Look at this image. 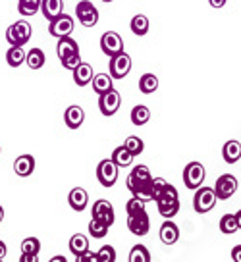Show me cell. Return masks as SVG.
Here are the masks:
<instances>
[{
    "label": "cell",
    "instance_id": "cell-15",
    "mask_svg": "<svg viewBox=\"0 0 241 262\" xmlns=\"http://www.w3.org/2000/svg\"><path fill=\"white\" fill-rule=\"evenodd\" d=\"M64 122H66L68 129H79L85 122V110L77 104L68 106L66 112H64Z\"/></svg>",
    "mask_w": 241,
    "mask_h": 262
},
{
    "label": "cell",
    "instance_id": "cell-8",
    "mask_svg": "<svg viewBox=\"0 0 241 262\" xmlns=\"http://www.w3.org/2000/svg\"><path fill=\"white\" fill-rule=\"evenodd\" d=\"M129 72H132V56L129 54L120 52V54L110 56L108 74L112 75V79H124Z\"/></svg>",
    "mask_w": 241,
    "mask_h": 262
},
{
    "label": "cell",
    "instance_id": "cell-37",
    "mask_svg": "<svg viewBox=\"0 0 241 262\" xmlns=\"http://www.w3.org/2000/svg\"><path fill=\"white\" fill-rule=\"evenodd\" d=\"M139 212H145V203H143L141 199H137V196H132L125 203V214L129 216V214H139Z\"/></svg>",
    "mask_w": 241,
    "mask_h": 262
},
{
    "label": "cell",
    "instance_id": "cell-46",
    "mask_svg": "<svg viewBox=\"0 0 241 262\" xmlns=\"http://www.w3.org/2000/svg\"><path fill=\"white\" fill-rule=\"evenodd\" d=\"M52 262H66V256H54Z\"/></svg>",
    "mask_w": 241,
    "mask_h": 262
},
{
    "label": "cell",
    "instance_id": "cell-36",
    "mask_svg": "<svg viewBox=\"0 0 241 262\" xmlns=\"http://www.w3.org/2000/svg\"><path fill=\"white\" fill-rule=\"evenodd\" d=\"M41 251V241L37 237H25L21 241V253L24 254H39Z\"/></svg>",
    "mask_w": 241,
    "mask_h": 262
},
{
    "label": "cell",
    "instance_id": "cell-47",
    "mask_svg": "<svg viewBox=\"0 0 241 262\" xmlns=\"http://www.w3.org/2000/svg\"><path fill=\"white\" fill-rule=\"evenodd\" d=\"M235 218H237V226H239V229H241V210L235 212Z\"/></svg>",
    "mask_w": 241,
    "mask_h": 262
},
{
    "label": "cell",
    "instance_id": "cell-40",
    "mask_svg": "<svg viewBox=\"0 0 241 262\" xmlns=\"http://www.w3.org/2000/svg\"><path fill=\"white\" fill-rule=\"evenodd\" d=\"M166 187H168V181L164 178H155V181H152V199H157Z\"/></svg>",
    "mask_w": 241,
    "mask_h": 262
},
{
    "label": "cell",
    "instance_id": "cell-21",
    "mask_svg": "<svg viewBox=\"0 0 241 262\" xmlns=\"http://www.w3.org/2000/svg\"><path fill=\"white\" fill-rule=\"evenodd\" d=\"M222 158L226 164H235L241 158V143L239 141H226V145L222 147Z\"/></svg>",
    "mask_w": 241,
    "mask_h": 262
},
{
    "label": "cell",
    "instance_id": "cell-29",
    "mask_svg": "<svg viewBox=\"0 0 241 262\" xmlns=\"http://www.w3.org/2000/svg\"><path fill=\"white\" fill-rule=\"evenodd\" d=\"M70 251H72V254H75V256L85 253V251H89V239H87V235H83V233L72 235V239H70Z\"/></svg>",
    "mask_w": 241,
    "mask_h": 262
},
{
    "label": "cell",
    "instance_id": "cell-4",
    "mask_svg": "<svg viewBox=\"0 0 241 262\" xmlns=\"http://www.w3.org/2000/svg\"><path fill=\"white\" fill-rule=\"evenodd\" d=\"M197 193L193 196V208L199 214H207L210 212L214 205H216V193H214V187H205L201 185L199 189H195Z\"/></svg>",
    "mask_w": 241,
    "mask_h": 262
},
{
    "label": "cell",
    "instance_id": "cell-49",
    "mask_svg": "<svg viewBox=\"0 0 241 262\" xmlns=\"http://www.w3.org/2000/svg\"><path fill=\"white\" fill-rule=\"evenodd\" d=\"M100 2H104V4H110V2H114V0H100Z\"/></svg>",
    "mask_w": 241,
    "mask_h": 262
},
{
    "label": "cell",
    "instance_id": "cell-48",
    "mask_svg": "<svg viewBox=\"0 0 241 262\" xmlns=\"http://www.w3.org/2000/svg\"><path fill=\"white\" fill-rule=\"evenodd\" d=\"M4 220V208H2V206H0V222Z\"/></svg>",
    "mask_w": 241,
    "mask_h": 262
},
{
    "label": "cell",
    "instance_id": "cell-17",
    "mask_svg": "<svg viewBox=\"0 0 241 262\" xmlns=\"http://www.w3.org/2000/svg\"><path fill=\"white\" fill-rule=\"evenodd\" d=\"M158 235H160V241H162L164 245H174L176 241L180 239V228L172 222V218H166V222L160 226Z\"/></svg>",
    "mask_w": 241,
    "mask_h": 262
},
{
    "label": "cell",
    "instance_id": "cell-30",
    "mask_svg": "<svg viewBox=\"0 0 241 262\" xmlns=\"http://www.w3.org/2000/svg\"><path fill=\"white\" fill-rule=\"evenodd\" d=\"M158 89V77L155 74H143L139 77V91L143 95H152Z\"/></svg>",
    "mask_w": 241,
    "mask_h": 262
},
{
    "label": "cell",
    "instance_id": "cell-9",
    "mask_svg": "<svg viewBox=\"0 0 241 262\" xmlns=\"http://www.w3.org/2000/svg\"><path fill=\"white\" fill-rule=\"evenodd\" d=\"M237 187H239V183H237L235 176H232V173H222L216 180V185H214L216 199L218 201H228L237 191Z\"/></svg>",
    "mask_w": 241,
    "mask_h": 262
},
{
    "label": "cell",
    "instance_id": "cell-3",
    "mask_svg": "<svg viewBox=\"0 0 241 262\" xmlns=\"http://www.w3.org/2000/svg\"><path fill=\"white\" fill-rule=\"evenodd\" d=\"M31 24L25 21V19H17L16 24H12L6 29V41H8L10 47H24L29 42L31 39Z\"/></svg>",
    "mask_w": 241,
    "mask_h": 262
},
{
    "label": "cell",
    "instance_id": "cell-33",
    "mask_svg": "<svg viewBox=\"0 0 241 262\" xmlns=\"http://www.w3.org/2000/svg\"><path fill=\"white\" fill-rule=\"evenodd\" d=\"M152 256H150L149 249L145 245H133L132 251H129V262H150Z\"/></svg>",
    "mask_w": 241,
    "mask_h": 262
},
{
    "label": "cell",
    "instance_id": "cell-14",
    "mask_svg": "<svg viewBox=\"0 0 241 262\" xmlns=\"http://www.w3.org/2000/svg\"><path fill=\"white\" fill-rule=\"evenodd\" d=\"M127 229L132 231L133 235H137V237L147 235L150 229V220H149L147 210L139 214H129V216H127Z\"/></svg>",
    "mask_w": 241,
    "mask_h": 262
},
{
    "label": "cell",
    "instance_id": "cell-6",
    "mask_svg": "<svg viewBox=\"0 0 241 262\" xmlns=\"http://www.w3.org/2000/svg\"><path fill=\"white\" fill-rule=\"evenodd\" d=\"M97 180L102 187H114L118 181V166L112 158H104L100 160L97 166Z\"/></svg>",
    "mask_w": 241,
    "mask_h": 262
},
{
    "label": "cell",
    "instance_id": "cell-22",
    "mask_svg": "<svg viewBox=\"0 0 241 262\" xmlns=\"http://www.w3.org/2000/svg\"><path fill=\"white\" fill-rule=\"evenodd\" d=\"M93 68L89 64H85V62H81V64L77 66L74 70V81L77 87H85V85H89L93 79Z\"/></svg>",
    "mask_w": 241,
    "mask_h": 262
},
{
    "label": "cell",
    "instance_id": "cell-38",
    "mask_svg": "<svg viewBox=\"0 0 241 262\" xmlns=\"http://www.w3.org/2000/svg\"><path fill=\"white\" fill-rule=\"evenodd\" d=\"M97 254H99V262H114L116 260V249H114L112 245L100 247L99 251H97Z\"/></svg>",
    "mask_w": 241,
    "mask_h": 262
},
{
    "label": "cell",
    "instance_id": "cell-42",
    "mask_svg": "<svg viewBox=\"0 0 241 262\" xmlns=\"http://www.w3.org/2000/svg\"><path fill=\"white\" fill-rule=\"evenodd\" d=\"M19 262H39V254H24L21 253Z\"/></svg>",
    "mask_w": 241,
    "mask_h": 262
},
{
    "label": "cell",
    "instance_id": "cell-19",
    "mask_svg": "<svg viewBox=\"0 0 241 262\" xmlns=\"http://www.w3.org/2000/svg\"><path fill=\"white\" fill-rule=\"evenodd\" d=\"M41 12L49 21H52L60 14H64V2L62 0H41Z\"/></svg>",
    "mask_w": 241,
    "mask_h": 262
},
{
    "label": "cell",
    "instance_id": "cell-7",
    "mask_svg": "<svg viewBox=\"0 0 241 262\" xmlns=\"http://www.w3.org/2000/svg\"><path fill=\"white\" fill-rule=\"evenodd\" d=\"M75 16H77V21L83 25V27H95L99 24V10L97 6L89 2V0H81L77 2L75 6Z\"/></svg>",
    "mask_w": 241,
    "mask_h": 262
},
{
    "label": "cell",
    "instance_id": "cell-44",
    "mask_svg": "<svg viewBox=\"0 0 241 262\" xmlns=\"http://www.w3.org/2000/svg\"><path fill=\"white\" fill-rule=\"evenodd\" d=\"M226 2H228V0H208V4H210V8H216V10L224 8V6H226Z\"/></svg>",
    "mask_w": 241,
    "mask_h": 262
},
{
    "label": "cell",
    "instance_id": "cell-1",
    "mask_svg": "<svg viewBox=\"0 0 241 262\" xmlns=\"http://www.w3.org/2000/svg\"><path fill=\"white\" fill-rule=\"evenodd\" d=\"M152 181H155V178H152L149 168L145 164H139L129 172L125 185L133 196L141 199L143 203H149V201H155L152 199Z\"/></svg>",
    "mask_w": 241,
    "mask_h": 262
},
{
    "label": "cell",
    "instance_id": "cell-27",
    "mask_svg": "<svg viewBox=\"0 0 241 262\" xmlns=\"http://www.w3.org/2000/svg\"><path fill=\"white\" fill-rule=\"evenodd\" d=\"M25 52L24 47H10L6 52V62L10 68H19L21 64H25Z\"/></svg>",
    "mask_w": 241,
    "mask_h": 262
},
{
    "label": "cell",
    "instance_id": "cell-39",
    "mask_svg": "<svg viewBox=\"0 0 241 262\" xmlns=\"http://www.w3.org/2000/svg\"><path fill=\"white\" fill-rule=\"evenodd\" d=\"M60 62H62V66H64L66 70H72V72H74L75 68L81 64V56H79V52H72V54H68V56L60 58Z\"/></svg>",
    "mask_w": 241,
    "mask_h": 262
},
{
    "label": "cell",
    "instance_id": "cell-45",
    "mask_svg": "<svg viewBox=\"0 0 241 262\" xmlns=\"http://www.w3.org/2000/svg\"><path fill=\"white\" fill-rule=\"evenodd\" d=\"M6 254H8V247H6V243H2V241H0V260H4V258H6Z\"/></svg>",
    "mask_w": 241,
    "mask_h": 262
},
{
    "label": "cell",
    "instance_id": "cell-25",
    "mask_svg": "<svg viewBox=\"0 0 241 262\" xmlns=\"http://www.w3.org/2000/svg\"><path fill=\"white\" fill-rule=\"evenodd\" d=\"M132 123L135 127H141L145 123H149L150 120V110L145 104H137V106L132 108Z\"/></svg>",
    "mask_w": 241,
    "mask_h": 262
},
{
    "label": "cell",
    "instance_id": "cell-13",
    "mask_svg": "<svg viewBox=\"0 0 241 262\" xmlns=\"http://www.w3.org/2000/svg\"><path fill=\"white\" fill-rule=\"evenodd\" d=\"M91 218L93 220H99L102 224H106V226H112L114 220H116V214H114V206L110 205L108 201H104V199H100L97 201L91 208Z\"/></svg>",
    "mask_w": 241,
    "mask_h": 262
},
{
    "label": "cell",
    "instance_id": "cell-35",
    "mask_svg": "<svg viewBox=\"0 0 241 262\" xmlns=\"http://www.w3.org/2000/svg\"><path fill=\"white\" fill-rule=\"evenodd\" d=\"M89 233H91L93 239L106 237V233H108V226H106V224H102V222L93 220V218H91V224H89Z\"/></svg>",
    "mask_w": 241,
    "mask_h": 262
},
{
    "label": "cell",
    "instance_id": "cell-20",
    "mask_svg": "<svg viewBox=\"0 0 241 262\" xmlns=\"http://www.w3.org/2000/svg\"><path fill=\"white\" fill-rule=\"evenodd\" d=\"M91 83H93V91H95L97 95H104V93H108L110 89H114V79H112L110 74H95Z\"/></svg>",
    "mask_w": 241,
    "mask_h": 262
},
{
    "label": "cell",
    "instance_id": "cell-43",
    "mask_svg": "<svg viewBox=\"0 0 241 262\" xmlns=\"http://www.w3.org/2000/svg\"><path fill=\"white\" fill-rule=\"evenodd\" d=\"M232 260L233 262H241V245H235L232 249Z\"/></svg>",
    "mask_w": 241,
    "mask_h": 262
},
{
    "label": "cell",
    "instance_id": "cell-2",
    "mask_svg": "<svg viewBox=\"0 0 241 262\" xmlns=\"http://www.w3.org/2000/svg\"><path fill=\"white\" fill-rule=\"evenodd\" d=\"M158 208V214L162 218H174L176 214L180 212V195H178V189L174 185L168 183V187L155 199Z\"/></svg>",
    "mask_w": 241,
    "mask_h": 262
},
{
    "label": "cell",
    "instance_id": "cell-10",
    "mask_svg": "<svg viewBox=\"0 0 241 262\" xmlns=\"http://www.w3.org/2000/svg\"><path fill=\"white\" fill-rule=\"evenodd\" d=\"M122 106V97H120V93L116 89H110L108 93H104V95H99V110L102 116H114L120 110Z\"/></svg>",
    "mask_w": 241,
    "mask_h": 262
},
{
    "label": "cell",
    "instance_id": "cell-24",
    "mask_svg": "<svg viewBox=\"0 0 241 262\" xmlns=\"http://www.w3.org/2000/svg\"><path fill=\"white\" fill-rule=\"evenodd\" d=\"M56 52H58V58H64L68 54H72V52H79V45L70 35L68 37H60L58 45H56Z\"/></svg>",
    "mask_w": 241,
    "mask_h": 262
},
{
    "label": "cell",
    "instance_id": "cell-31",
    "mask_svg": "<svg viewBox=\"0 0 241 262\" xmlns=\"http://www.w3.org/2000/svg\"><path fill=\"white\" fill-rule=\"evenodd\" d=\"M41 10V0H17V12L24 17L35 16Z\"/></svg>",
    "mask_w": 241,
    "mask_h": 262
},
{
    "label": "cell",
    "instance_id": "cell-16",
    "mask_svg": "<svg viewBox=\"0 0 241 262\" xmlns=\"http://www.w3.org/2000/svg\"><path fill=\"white\" fill-rule=\"evenodd\" d=\"M68 205L74 208L75 212H81L87 208L89 205V195H87V191L83 187H74L70 191V195H68Z\"/></svg>",
    "mask_w": 241,
    "mask_h": 262
},
{
    "label": "cell",
    "instance_id": "cell-34",
    "mask_svg": "<svg viewBox=\"0 0 241 262\" xmlns=\"http://www.w3.org/2000/svg\"><path fill=\"white\" fill-rule=\"evenodd\" d=\"M124 147L127 148L133 155V158H135V156H139L143 150H145V143H143V139H139L137 135H129V137L124 141Z\"/></svg>",
    "mask_w": 241,
    "mask_h": 262
},
{
    "label": "cell",
    "instance_id": "cell-26",
    "mask_svg": "<svg viewBox=\"0 0 241 262\" xmlns=\"http://www.w3.org/2000/svg\"><path fill=\"white\" fill-rule=\"evenodd\" d=\"M47 62V56L41 49H31L25 54V64L29 66V70H41Z\"/></svg>",
    "mask_w": 241,
    "mask_h": 262
},
{
    "label": "cell",
    "instance_id": "cell-23",
    "mask_svg": "<svg viewBox=\"0 0 241 262\" xmlns=\"http://www.w3.org/2000/svg\"><path fill=\"white\" fill-rule=\"evenodd\" d=\"M129 27H132V33L135 37H145V35L149 33V27H150L149 17L145 16V14H137V16L132 17Z\"/></svg>",
    "mask_w": 241,
    "mask_h": 262
},
{
    "label": "cell",
    "instance_id": "cell-32",
    "mask_svg": "<svg viewBox=\"0 0 241 262\" xmlns=\"http://www.w3.org/2000/svg\"><path fill=\"white\" fill-rule=\"evenodd\" d=\"M239 229L237 226V218H235V214H224L222 218H220V231L226 233V235H232Z\"/></svg>",
    "mask_w": 241,
    "mask_h": 262
},
{
    "label": "cell",
    "instance_id": "cell-28",
    "mask_svg": "<svg viewBox=\"0 0 241 262\" xmlns=\"http://www.w3.org/2000/svg\"><path fill=\"white\" fill-rule=\"evenodd\" d=\"M110 158L116 162L118 168H127V166L133 162V155L124 147V145L114 148V152H112V156H110Z\"/></svg>",
    "mask_w": 241,
    "mask_h": 262
},
{
    "label": "cell",
    "instance_id": "cell-5",
    "mask_svg": "<svg viewBox=\"0 0 241 262\" xmlns=\"http://www.w3.org/2000/svg\"><path fill=\"white\" fill-rule=\"evenodd\" d=\"M207 178V170L201 162H189L185 168H183V183L185 187L195 191L203 185V181Z\"/></svg>",
    "mask_w": 241,
    "mask_h": 262
},
{
    "label": "cell",
    "instance_id": "cell-11",
    "mask_svg": "<svg viewBox=\"0 0 241 262\" xmlns=\"http://www.w3.org/2000/svg\"><path fill=\"white\" fill-rule=\"evenodd\" d=\"M100 50L108 58L114 56V54H120V52H124V39L116 31L102 33V37H100Z\"/></svg>",
    "mask_w": 241,
    "mask_h": 262
},
{
    "label": "cell",
    "instance_id": "cell-12",
    "mask_svg": "<svg viewBox=\"0 0 241 262\" xmlns=\"http://www.w3.org/2000/svg\"><path fill=\"white\" fill-rule=\"evenodd\" d=\"M74 27H75L74 17L68 16V14H60V16L56 17V19L49 21V33L52 35V37H56V39L72 35Z\"/></svg>",
    "mask_w": 241,
    "mask_h": 262
},
{
    "label": "cell",
    "instance_id": "cell-18",
    "mask_svg": "<svg viewBox=\"0 0 241 262\" xmlns=\"http://www.w3.org/2000/svg\"><path fill=\"white\" fill-rule=\"evenodd\" d=\"M14 172L19 178H29L35 172V158L31 155H21L14 162Z\"/></svg>",
    "mask_w": 241,
    "mask_h": 262
},
{
    "label": "cell",
    "instance_id": "cell-41",
    "mask_svg": "<svg viewBox=\"0 0 241 262\" xmlns=\"http://www.w3.org/2000/svg\"><path fill=\"white\" fill-rule=\"evenodd\" d=\"M75 262H99V254L91 253V251H85V253L75 256Z\"/></svg>",
    "mask_w": 241,
    "mask_h": 262
}]
</instances>
